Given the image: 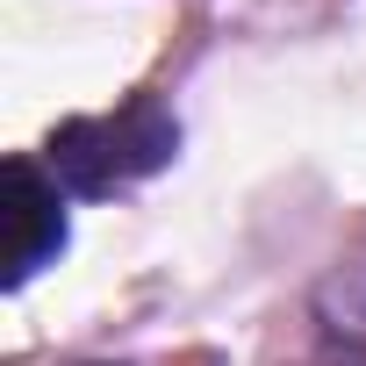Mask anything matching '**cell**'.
Here are the masks:
<instances>
[{
	"mask_svg": "<svg viewBox=\"0 0 366 366\" xmlns=\"http://www.w3.org/2000/svg\"><path fill=\"white\" fill-rule=\"evenodd\" d=\"M179 151V122L165 101L137 94L108 115H72L51 129L44 144V165L58 172L65 194H115V187H137V179H151L158 165H172Z\"/></svg>",
	"mask_w": 366,
	"mask_h": 366,
	"instance_id": "6da1fadb",
	"label": "cell"
},
{
	"mask_svg": "<svg viewBox=\"0 0 366 366\" xmlns=\"http://www.w3.org/2000/svg\"><path fill=\"white\" fill-rule=\"evenodd\" d=\"M65 252V187L44 158H8V287H29Z\"/></svg>",
	"mask_w": 366,
	"mask_h": 366,
	"instance_id": "7a4b0ae2",
	"label": "cell"
}]
</instances>
